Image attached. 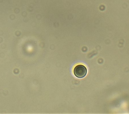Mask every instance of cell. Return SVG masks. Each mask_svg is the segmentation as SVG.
Instances as JSON below:
<instances>
[{"mask_svg": "<svg viewBox=\"0 0 129 114\" xmlns=\"http://www.w3.org/2000/svg\"><path fill=\"white\" fill-rule=\"evenodd\" d=\"M73 72L76 77L79 78H84L87 73V68L82 64H78L75 66Z\"/></svg>", "mask_w": 129, "mask_h": 114, "instance_id": "obj_1", "label": "cell"}]
</instances>
